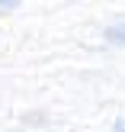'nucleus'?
<instances>
[{
    "label": "nucleus",
    "mask_w": 125,
    "mask_h": 132,
    "mask_svg": "<svg viewBox=\"0 0 125 132\" xmlns=\"http://www.w3.org/2000/svg\"><path fill=\"white\" fill-rule=\"evenodd\" d=\"M19 3H23V0H0V13H10V10H16Z\"/></svg>",
    "instance_id": "2"
},
{
    "label": "nucleus",
    "mask_w": 125,
    "mask_h": 132,
    "mask_svg": "<svg viewBox=\"0 0 125 132\" xmlns=\"http://www.w3.org/2000/svg\"><path fill=\"white\" fill-rule=\"evenodd\" d=\"M112 132H125V119H119V122H116V126H112Z\"/></svg>",
    "instance_id": "3"
},
{
    "label": "nucleus",
    "mask_w": 125,
    "mask_h": 132,
    "mask_svg": "<svg viewBox=\"0 0 125 132\" xmlns=\"http://www.w3.org/2000/svg\"><path fill=\"white\" fill-rule=\"evenodd\" d=\"M106 39L112 45H125V23H119V26H109L106 29Z\"/></svg>",
    "instance_id": "1"
}]
</instances>
